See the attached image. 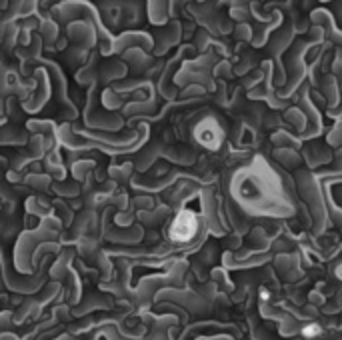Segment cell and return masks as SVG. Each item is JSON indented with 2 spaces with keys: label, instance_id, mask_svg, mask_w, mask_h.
Here are the masks:
<instances>
[{
  "label": "cell",
  "instance_id": "1",
  "mask_svg": "<svg viewBox=\"0 0 342 340\" xmlns=\"http://www.w3.org/2000/svg\"><path fill=\"white\" fill-rule=\"evenodd\" d=\"M198 218L192 210H180L170 224V238L174 242H188L196 236Z\"/></svg>",
  "mask_w": 342,
  "mask_h": 340
},
{
  "label": "cell",
  "instance_id": "4",
  "mask_svg": "<svg viewBox=\"0 0 342 340\" xmlns=\"http://www.w3.org/2000/svg\"><path fill=\"white\" fill-rule=\"evenodd\" d=\"M336 276H338V278L342 280V266H338V268H336Z\"/></svg>",
  "mask_w": 342,
  "mask_h": 340
},
{
  "label": "cell",
  "instance_id": "2",
  "mask_svg": "<svg viewBox=\"0 0 342 340\" xmlns=\"http://www.w3.org/2000/svg\"><path fill=\"white\" fill-rule=\"evenodd\" d=\"M320 334H322V326L316 324V322H310V324H306V326L302 328V336H304V338H316V336H320Z\"/></svg>",
  "mask_w": 342,
  "mask_h": 340
},
{
  "label": "cell",
  "instance_id": "3",
  "mask_svg": "<svg viewBox=\"0 0 342 340\" xmlns=\"http://www.w3.org/2000/svg\"><path fill=\"white\" fill-rule=\"evenodd\" d=\"M260 298L266 302V300H270V292L266 290V288H262V292H260Z\"/></svg>",
  "mask_w": 342,
  "mask_h": 340
}]
</instances>
